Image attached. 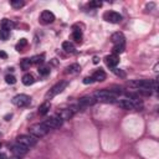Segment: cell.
<instances>
[{
    "instance_id": "1",
    "label": "cell",
    "mask_w": 159,
    "mask_h": 159,
    "mask_svg": "<svg viewBox=\"0 0 159 159\" xmlns=\"http://www.w3.org/2000/svg\"><path fill=\"white\" fill-rule=\"evenodd\" d=\"M118 93L119 92H117V91L102 89V91H97L94 93V98L99 102H107V103L111 102V103H113V102H116V97H117Z\"/></svg>"
},
{
    "instance_id": "2",
    "label": "cell",
    "mask_w": 159,
    "mask_h": 159,
    "mask_svg": "<svg viewBox=\"0 0 159 159\" xmlns=\"http://www.w3.org/2000/svg\"><path fill=\"white\" fill-rule=\"evenodd\" d=\"M50 129L43 124V123H36V124H32L30 128H29V132L32 137L35 138H42L47 134Z\"/></svg>"
},
{
    "instance_id": "3",
    "label": "cell",
    "mask_w": 159,
    "mask_h": 159,
    "mask_svg": "<svg viewBox=\"0 0 159 159\" xmlns=\"http://www.w3.org/2000/svg\"><path fill=\"white\" fill-rule=\"evenodd\" d=\"M67 84H68L67 81H61V82H58L57 84H55V86L46 93L45 98H46V99H51V98H53L55 96H57L58 93H61V92L67 87Z\"/></svg>"
},
{
    "instance_id": "4",
    "label": "cell",
    "mask_w": 159,
    "mask_h": 159,
    "mask_svg": "<svg viewBox=\"0 0 159 159\" xmlns=\"http://www.w3.org/2000/svg\"><path fill=\"white\" fill-rule=\"evenodd\" d=\"M118 106L123 109L132 111V109H135L139 106H142V102L138 101L137 98H134V99H120V101H118Z\"/></svg>"
},
{
    "instance_id": "5",
    "label": "cell",
    "mask_w": 159,
    "mask_h": 159,
    "mask_svg": "<svg viewBox=\"0 0 159 159\" xmlns=\"http://www.w3.org/2000/svg\"><path fill=\"white\" fill-rule=\"evenodd\" d=\"M16 140H17L19 144H22V145H25L26 148L35 147L36 143H37V139H36L35 137H32V135H26V134L19 135V137L16 138Z\"/></svg>"
},
{
    "instance_id": "6",
    "label": "cell",
    "mask_w": 159,
    "mask_h": 159,
    "mask_svg": "<svg viewBox=\"0 0 159 159\" xmlns=\"http://www.w3.org/2000/svg\"><path fill=\"white\" fill-rule=\"evenodd\" d=\"M12 103L16 107H27L31 103V98L27 94H17L12 98Z\"/></svg>"
},
{
    "instance_id": "7",
    "label": "cell",
    "mask_w": 159,
    "mask_h": 159,
    "mask_svg": "<svg viewBox=\"0 0 159 159\" xmlns=\"http://www.w3.org/2000/svg\"><path fill=\"white\" fill-rule=\"evenodd\" d=\"M62 119L60 117H50V118H46L42 123L48 128V129H56V128H60L62 125Z\"/></svg>"
},
{
    "instance_id": "8",
    "label": "cell",
    "mask_w": 159,
    "mask_h": 159,
    "mask_svg": "<svg viewBox=\"0 0 159 159\" xmlns=\"http://www.w3.org/2000/svg\"><path fill=\"white\" fill-rule=\"evenodd\" d=\"M103 19L111 24H118L122 20V15L116 11H107L103 14Z\"/></svg>"
},
{
    "instance_id": "9",
    "label": "cell",
    "mask_w": 159,
    "mask_h": 159,
    "mask_svg": "<svg viewBox=\"0 0 159 159\" xmlns=\"http://www.w3.org/2000/svg\"><path fill=\"white\" fill-rule=\"evenodd\" d=\"M11 152H12V154H14L15 157H20V158H21L22 155L27 154L29 148H26V147L22 145V144L16 143V144H12V145H11Z\"/></svg>"
},
{
    "instance_id": "10",
    "label": "cell",
    "mask_w": 159,
    "mask_h": 159,
    "mask_svg": "<svg viewBox=\"0 0 159 159\" xmlns=\"http://www.w3.org/2000/svg\"><path fill=\"white\" fill-rule=\"evenodd\" d=\"M40 19H41V22H42V24H51V22L55 21V15H53L51 11L45 10V11L41 12Z\"/></svg>"
},
{
    "instance_id": "11",
    "label": "cell",
    "mask_w": 159,
    "mask_h": 159,
    "mask_svg": "<svg viewBox=\"0 0 159 159\" xmlns=\"http://www.w3.org/2000/svg\"><path fill=\"white\" fill-rule=\"evenodd\" d=\"M104 61H106V65L108 66V67H112V68H116V66L119 63V57L117 56V55H108V56H106V58H104Z\"/></svg>"
},
{
    "instance_id": "12",
    "label": "cell",
    "mask_w": 159,
    "mask_h": 159,
    "mask_svg": "<svg viewBox=\"0 0 159 159\" xmlns=\"http://www.w3.org/2000/svg\"><path fill=\"white\" fill-rule=\"evenodd\" d=\"M111 41L114 43V45H122V43H124V41H125V37H124V35L122 34V32H114L112 36H111Z\"/></svg>"
},
{
    "instance_id": "13",
    "label": "cell",
    "mask_w": 159,
    "mask_h": 159,
    "mask_svg": "<svg viewBox=\"0 0 159 159\" xmlns=\"http://www.w3.org/2000/svg\"><path fill=\"white\" fill-rule=\"evenodd\" d=\"M73 112H75V108L71 107V108H68V109H63V111H61L60 114H58V117H60L62 120H63V119H70V118L72 117Z\"/></svg>"
},
{
    "instance_id": "14",
    "label": "cell",
    "mask_w": 159,
    "mask_h": 159,
    "mask_svg": "<svg viewBox=\"0 0 159 159\" xmlns=\"http://www.w3.org/2000/svg\"><path fill=\"white\" fill-rule=\"evenodd\" d=\"M106 77H107V75H106V72H104L103 70H98V71H96V72L93 73V76H92L93 81H97V82H102V81H104Z\"/></svg>"
},
{
    "instance_id": "15",
    "label": "cell",
    "mask_w": 159,
    "mask_h": 159,
    "mask_svg": "<svg viewBox=\"0 0 159 159\" xmlns=\"http://www.w3.org/2000/svg\"><path fill=\"white\" fill-rule=\"evenodd\" d=\"M0 25H1V29H5L7 31H10V30H12L15 27V24L11 20H9V19H2Z\"/></svg>"
},
{
    "instance_id": "16",
    "label": "cell",
    "mask_w": 159,
    "mask_h": 159,
    "mask_svg": "<svg viewBox=\"0 0 159 159\" xmlns=\"http://www.w3.org/2000/svg\"><path fill=\"white\" fill-rule=\"evenodd\" d=\"M43 61H45V55H43V53H41V55H35V56H32V57L30 58V62H31L32 65H41V63H43Z\"/></svg>"
},
{
    "instance_id": "17",
    "label": "cell",
    "mask_w": 159,
    "mask_h": 159,
    "mask_svg": "<svg viewBox=\"0 0 159 159\" xmlns=\"http://www.w3.org/2000/svg\"><path fill=\"white\" fill-rule=\"evenodd\" d=\"M62 48H63L66 52H68V53H73V52L76 51L73 43L70 42V41H65V42H62Z\"/></svg>"
},
{
    "instance_id": "18",
    "label": "cell",
    "mask_w": 159,
    "mask_h": 159,
    "mask_svg": "<svg viewBox=\"0 0 159 159\" xmlns=\"http://www.w3.org/2000/svg\"><path fill=\"white\" fill-rule=\"evenodd\" d=\"M94 102H96V99L93 97H82V98H80V104L81 106H92V104H94Z\"/></svg>"
},
{
    "instance_id": "19",
    "label": "cell",
    "mask_w": 159,
    "mask_h": 159,
    "mask_svg": "<svg viewBox=\"0 0 159 159\" xmlns=\"http://www.w3.org/2000/svg\"><path fill=\"white\" fill-rule=\"evenodd\" d=\"M34 82H35V78H34V76H32L31 73H26V75L22 76V83H24L25 86H30V84H32Z\"/></svg>"
},
{
    "instance_id": "20",
    "label": "cell",
    "mask_w": 159,
    "mask_h": 159,
    "mask_svg": "<svg viewBox=\"0 0 159 159\" xmlns=\"http://www.w3.org/2000/svg\"><path fill=\"white\" fill-rule=\"evenodd\" d=\"M50 107H51V104H50L47 101H46V102H43V103L39 107V113H40L41 116H45V114L50 111Z\"/></svg>"
},
{
    "instance_id": "21",
    "label": "cell",
    "mask_w": 159,
    "mask_h": 159,
    "mask_svg": "<svg viewBox=\"0 0 159 159\" xmlns=\"http://www.w3.org/2000/svg\"><path fill=\"white\" fill-rule=\"evenodd\" d=\"M72 37H73V40H75L76 42H81V40H82V30L73 27V31H72Z\"/></svg>"
},
{
    "instance_id": "22",
    "label": "cell",
    "mask_w": 159,
    "mask_h": 159,
    "mask_svg": "<svg viewBox=\"0 0 159 159\" xmlns=\"http://www.w3.org/2000/svg\"><path fill=\"white\" fill-rule=\"evenodd\" d=\"M80 71H81V66L77 65V63H73V65H71V66H68L66 68V72L67 73H77Z\"/></svg>"
},
{
    "instance_id": "23",
    "label": "cell",
    "mask_w": 159,
    "mask_h": 159,
    "mask_svg": "<svg viewBox=\"0 0 159 159\" xmlns=\"http://www.w3.org/2000/svg\"><path fill=\"white\" fill-rule=\"evenodd\" d=\"M50 71H51L50 66H40V67H39V73H40L41 76H47V75L50 73Z\"/></svg>"
},
{
    "instance_id": "24",
    "label": "cell",
    "mask_w": 159,
    "mask_h": 159,
    "mask_svg": "<svg viewBox=\"0 0 159 159\" xmlns=\"http://www.w3.org/2000/svg\"><path fill=\"white\" fill-rule=\"evenodd\" d=\"M124 48H125L124 43H122V45H114V46H113V55L122 53V52L124 51Z\"/></svg>"
},
{
    "instance_id": "25",
    "label": "cell",
    "mask_w": 159,
    "mask_h": 159,
    "mask_svg": "<svg viewBox=\"0 0 159 159\" xmlns=\"http://www.w3.org/2000/svg\"><path fill=\"white\" fill-rule=\"evenodd\" d=\"M10 4H11V6L15 7V9H20V7H22V6L25 5V2H24L22 0H11Z\"/></svg>"
},
{
    "instance_id": "26",
    "label": "cell",
    "mask_w": 159,
    "mask_h": 159,
    "mask_svg": "<svg viewBox=\"0 0 159 159\" xmlns=\"http://www.w3.org/2000/svg\"><path fill=\"white\" fill-rule=\"evenodd\" d=\"M9 36H10V31H7L5 29H0V40L5 41L9 39Z\"/></svg>"
},
{
    "instance_id": "27",
    "label": "cell",
    "mask_w": 159,
    "mask_h": 159,
    "mask_svg": "<svg viewBox=\"0 0 159 159\" xmlns=\"http://www.w3.org/2000/svg\"><path fill=\"white\" fill-rule=\"evenodd\" d=\"M30 65H31V62H30V58H24V60L21 61V63H20V66H21L24 70H29Z\"/></svg>"
},
{
    "instance_id": "28",
    "label": "cell",
    "mask_w": 159,
    "mask_h": 159,
    "mask_svg": "<svg viewBox=\"0 0 159 159\" xmlns=\"http://www.w3.org/2000/svg\"><path fill=\"white\" fill-rule=\"evenodd\" d=\"M5 81H6V83H9V84L16 83V78H15V76H12V75H6V76H5Z\"/></svg>"
},
{
    "instance_id": "29",
    "label": "cell",
    "mask_w": 159,
    "mask_h": 159,
    "mask_svg": "<svg viewBox=\"0 0 159 159\" xmlns=\"http://www.w3.org/2000/svg\"><path fill=\"white\" fill-rule=\"evenodd\" d=\"M27 45V41H26V39H21L20 41H19V43L16 45V48H17V51H21V48L22 47H25Z\"/></svg>"
},
{
    "instance_id": "30",
    "label": "cell",
    "mask_w": 159,
    "mask_h": 159,
    "mask_svg": "<svg viewBox=\"0 0 159 159\" xmlns=\"http://www.w3.org/2000/svg\"><path fill=\"white\" fill-rule=\"evenodd\" d=\"M88 5L91 7H99V6H102V1H91Z\"/></svg>"
},
{
    "instance_id": "31",
    "label": "cell",
    "mask_w": 159,
    "mask_h": 159,
    "mask_svg": "<svg viewBox=\"0 0 159 159\" xmlns=\"http://www.w3.org/2000/svg\"><path fill=\"white\" fill-rule=\"evenodd\" d=\"M113 72H114L116 75H118V76H120V77H124V76H125V73H124V72H122L120 70L118 71V68H113Z\"/></svg>"
},
{
    "instance_id": "32",
    "label": "cell",
    "mask_w": 159,
    "mask_h": 159,
    "mask_svg": "<svg viewBox=\"0 0 159 159\" xmlns=\"http://www.w3.org/2000/svg\"><path fill=\"white\" fill-rule=\"evenodd\" d=\"M94 81H93V78L92 77H86L84 80H83V83L84 84H88V83H93Z\"/></svg>"
},
{
    "instance_id": "33",
    "label": "cell",
    "mask_w": 159,
    "mask_h": 159,
    "mask_svg": "<svg viewBox=\"0 0 159 159\" xmlns=\"http://www.w3.org/2000/svg\"><path fill=\"white\" fill-rule=\"evenodd\" d=\"M0 58H7V53L4 51H0Z\"/></svg>"
},
{
    "instance_id": "34",
    "label": "cell",
    "mask_w": 159,
    "mask_h": 159,
    "mask_svg": "<svg viewBox=\"0 0 159 159\" xmlns=\"http://www.w3.org/2000/svg\"><path fill=\"white\" fill-rule=\"evenodd\" d=\"M0 159H7V155L5 153H0Z\"/></svg>"
},
{
    "instance_id": "35",
    "label": "cell",
    "mask_w": 159,
    "mask_h": 159,
    "mask_svg": "<svg viewBox=\"0 0 159 159\" xmlns=\"http://www.w3.org/2000/svg\"><path fill=\"white\" fill-rule=\"evenodd\" d=\"M98 62H99V58H98L97 56H94V57H93V63L96 65V63H98Z\"/></svg>"
},
{
    "instance_id": "36",
    "label": "cell",
    "mask_w": 159,
    "mask_h": 159,
    "mask_svg": "<svg viewBox=\"0 0 159 159\" xmlns=\"http://www.w3.org/2000/svg\"><path fill=\"white\" fill-rule=\"evenodd\" d=\"M7 159H21V158H20V157H11V158L7 157Z\"/></svg>"
},
{
    "instance_id": "37",
    "label": "cell",
    "mask_w": 159,
    "mask_h": 159,
    "mask_svg": "<svg viewBox=\"0 0 159 159\" xmlns=\"http://www.w3.org/2000/svg\"><path fill=\"white\" fill-rule=\"evenodd\" d=\"M0 148H1V143H0Z\"/></svg>"
}]
</instances>
